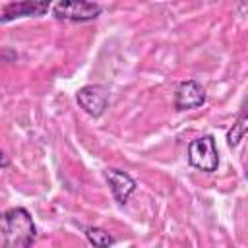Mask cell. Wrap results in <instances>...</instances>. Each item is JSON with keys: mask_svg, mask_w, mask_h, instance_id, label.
<instances>
[{"mask_svg": "<svg viewBox=\"0 0 248 248\" xmlns=\"http://www.w3.org/2000/svg\"><path fill=\"white\" fill-rule=\"evenodd\" d=\"M4 248H31L37 238L35 223L27 209L12 207L2 217Z\"/></svg>", "mask_w": 248, "mask_h": 248, "instance_id": "cell-1", "label": "cell"}, {"mask_svg": "<svg viewBox=\"0 0 248 248\" xmlns=\"http://www.w3.org/2000/svg\"><path fill=\"white\" fill-rule=\"evenodd\" d=\"M188 163L203 172H213L219 167V153L213 136H202L188 143Z\"/></svg>", "mask_w": 248, "mask_h": 248, "instance_id": "cell-2", "label": "cell"}, {"mask_svg": "<svg viewBox=\"0 0 248 248\" xmlns=\"http://www.w3.org/2000/svg\"><path fill=\"white\" fill-rule=\"evenodd\" d=\"M52 14L58 19L64 21H91L101 14V6L97 2H83V0H72V2H58L52 8Z\"/></svg>", "mask_w": 248, "mask_h": 248, "instance_id": "cell-3", "label": "cell"}, {"mask_svg": "<svg viewBox=\"0 0 248 248\" xmlns=\"http://www.w3.org/2000/svg\"><path fill=\"white\" fill-rule=\"evenodd\" d=\"M78 105L91 116H101L108 105V91L103 85H83L76 93Z\"/></svg>", "mask_w": 248, "mask_h": 248, "instance_id": "cell-4", "label": "cell"}, {"mask_svg": "<svg viewBox=\"0 0 248 248\" xmlns=\"http://www.w3.org/2000/svg\"><path fill=\"white\" fill-rule=\"evenodd\" d=\"M205 103V91L203 87L194 81H182L174 93V108L176 110H188V108H198Z\"/></svg>", "mask_w": 248, "mask_h": 248, "instance_id": "cell-5", "label": "cell"}, {"mask_svg": "<svg viewBox=\"0 0 248 248\" xmlns=\"http://www.w3.org/2000/svg\"><path fill=\"white\" fill-rule=\"evenodd\" d=\"M105 178L110 186V192L114 196V200L118 203H126L130 194L136 190V180L124 172V170H118V169H107L105 170Z\"/></svg>", "mask_w": 248, "mask_h": 248, "instance_id": "cell-6", "label": "cell"}, {"mask_svg": "<svg viewBox=\"0 0 248 248\" xmlns=\"http://www.w3.org/2000/svg\"><path fill=\"white\" fill-rule=\"evenodd\" d=\"M50 8L48 2L41 0V2H12V4H6L2 8V16H0V21H10L14 17H23V16H43L46 10Z\"/></svg>", "mask_w": 248, "mask_h": 248, "instance_id": "cell-7", "label": "cell"}, {"mask_svg": "<svg viewBox=\"0 0 248 248\" xmlns=\"http://www.w3.org/2000/svg\"><path fill=\"white\" fill-rule=\"evenodd\" d=\"M246 134H248V99L242 103V107L236 114V120L232 122L231 130L227 132V143L231 147H236Z\"/></svg>", "mask_w": 248, "mask_h": 248, "instance_id": "cell-8", "label": "cell"}, {"mask_svg": "<svg viewBox=\"0 0 248 248\" xmlns=\"http://www.w3.org/2000/svg\"><path fill=\"white\" fill-rule=\"evenodd\" d=\"M85 236L87 240L95 246V248H110L114 244V238L101 227H89L85 229Z\"/></svg>", "mask_w": 248, "mask_h": 248, "instance_id": "cell-9", "label": "cell"}]
</instances>
